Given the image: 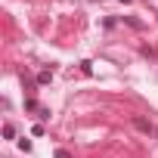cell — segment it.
Wrapping results in <instances>:
<instances>
[{
    "instance_id": "obj_1",
    "label": "cell",
    "mask_w": 158,
    "mask_h": 158,
    "mask_svg": "<svg viewBox=\"0 0 158 158\" xmlns=\"http://www.w3.org/2000/svg\"><path fill=\"white\" fill-rule=\"evenodd\" d=\"M130 124H133V127H136V130H139L143 136H158L155 124H152L149 118H143V115H133V118H130Z\"/></svg>"
},
{
    "instance_id": "obj_2",
    "label": "cell",
    "mask_w": 158,
    "mask_h": 158,
    "mask_svg": "<svg viewBox=\"0 0 158 158\" xmlns=\"http://www.w3.org/2000/svg\"><path fill=\"white\" fill-rule=\"evenodd\" d=\"M3 139H16V127H13L10 121L3 124Z\"/></svg>"
},
{
    "instance_id": "obj_3",
    "label": "cell",
    "mask_w": 158,
    "mask_h": 158,
    "mask_svg": "<svg viewBox=\"0 0 158 158\" xmlns=\"http://www.w3.org/2000/svg\"><path fill=\"white\" fill-rule=\"evenodd\" d=\"M50 81H53V71H40L37 74V84H50Z\"/></svg>"
},
{
    "instance_id": "obj_4",
    "label": "cell",
    "mask_w": 158,
    "mask_h": 158,
    "mask_svg": "<svg viewBox=\"0 0 158 158\" xmlns=\"http://www.w3.org/2000/svg\"><path fill=\"white\" fill-rule=\"evenodd\" d=\"M56 158H71V155H68L65 149H56Z\"/></svg>"
},
{
    "instance_id": "obj_5",
    "label": "cell",
    "mask_w": 158,
    "mask_h": 158,
    "mask_svg": "<svg viewBox=\"0 0 158 158\" xmlns=\"http://www.w3.org/2000/svg\"><path fill=\"white\" fill-rule=\"evenodd\" d=\"M121 3H130V0H121Z\"/></svg>"
}]
</instances>
